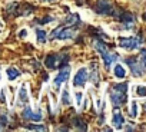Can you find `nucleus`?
Wrapping results in <instances>:
<instances>
[{
	"mask_svg": "<svg viewBox=\"0 0 146 132\" xmlns=\"http://www.w3.org/2000/svg\"><path fill=\"white\" fill-rule=\"evenodd\" d=\"M32 115H33V111H32V108H30V106H26V108H25V111L22 112L23 119H32Z\"/></svg>",
	"mask_w": 146,
	"mask_h": 132,
	"instance_id": "obj_22",
	"label": "nucleus"
},
{
	"mask_svg": "<svg viewBox=\"0 0 146 132\" xmlns=\"http://www.w3.org/2000/svg\"><path fill=\"white\" fill-rule=\"evenodd\" d=\"M19 102L26 105L29 102V96H27V91H26V86H22L19 89Z\"/></svg>",
	"mask_w": 146,
	"mask_h": 132,
	"instance_id": "obj_14",
	"label": "nucleus"
},
{
	"mask_svg": "<svg viewBox=\"0 0 146 132\" xmlns=\"http://www.w3.org/2000/svg\"><path fill=\"white\" fill-rule=\"evenodd\" d=\"M93 46H95V49H96L100 55H103V53L108 52V46H106V43L102 42V40H95V42H93Z\"/></svg>",
	"mask_w": 146,
	"mask_h": 132,
	"instance_id": "obj_13",
	"label": "nucleus"
},
{
	"mask_svg": "<svg viewBox=\"0 0 146 132\" xmlns=\"http://www.w3.org/2000/svg\"><path fill=\"white\" fill-rule=\"evenodd\" d=\"M139 62L143 68H146V49H142L140 50V55H139Z\"/></svg>",
	"mask_w": 146,
	"mask_h": 132,
	"instance_id": "obj_23",
	"label": "nucleus"
},
{
	"mask_svg": "<svg viewBox=\"0 0 146 132\" xmlns=\"http://www.w3.org/2000/svg\"><path fill=\"white\" fill-rule=\"evenodd\" d=\"M137 111H139L137 102H136V101H132V102H130V109H129V116H130V118H136V116H137Z\"/></svg>",
	"mask_w": 146,
	"mask_h": 132,
	"instance_id": "obj_17",
	"label": "nucleus"
},
{
	"mask_svg": "<svg viewBox=\"0 0 146 132\" xmlns=\"http://www.w3.org/2000/svg\"><path fill=\"white\" fill-rule=\"evenodd\" d=\"M125 62H126V65H129L130 72H132L133 76H136V78H142V76H145V73H146V68H143V66L140 65V62H139L136 57H127V59H125Z\"/></svg>",
	"mask_w": 146,
	"mask_h": 132,
	"instance_id": "obj_4",
	"label": "nucleus"
},
{
	"mask_svg": "<svg viewBox=\"0 0 146 132\" xmlns=\"http://www.w3.org/2000/svg\"><path fill=\"white\" fill-rule=\"evenodd\" d=\"M19 75H20V72L16 68H9L7 69V78H9V81H15L16 78H19Z\"/></svg>",
	"mask_w": 146,
	"mask_h": 132,
	"instance_id": "obj_18",
	"label": "nucleus"
},
{
	"mask_svg": "<svg viewBox=\"0 0 146 132\" xmlns=\"http://www.w3.org/2000/svg\"><path fill=\"white\" fill-rule=\"evenodd\" d=\"M52 20H53V17H46V19L40 20V25H44V23H47V22H52Z\"/></svg>",
	"mask_w": 146,
	"mask_h": 132,
	"instance_id": "obj_28",
	"label": "nucleus"
},
{
	"mask_svg": "<svg viewBox=\"0 0 146 132\" xmlns=\"http://www.w3.org/2000/svg\"><path fill=\"white\" fill-rule=\"evenodd\" d=\"M110 101L113 108H119L127 101V83H115L110 89Z\"/></svg>",
	"mask_w": 146,
	"mask_h": 132,
	"instance_id": "obj_1",
	"label": "nucleus"
},
{
	"mask_svg": "<svg viewBox=\"0 0 146 132\" xmlns=\"http://www.w3.org/2000/svg\"><path fill=\"white\" fill-rule=\"evenodd\" d=\"M102 59H103V62H105V68L109 69L110 66H112V63L117 60V55H116V53H109V52H106V53L102 55Z\"/></svg>",
	"mask_w": 146,
	"mask_h": 132,
	"instance_id": "obj_9",
	"label": "nucleus"
},
{
	"mask_svg": "<svg viewBox=\"0 0 146 132\" xmlns=\"http://www.w3.org/2000/svg\"><path fill=\"white\" fill-rule=\"evenodd\" d=\"M135 93H136V96H139V98H145V96H146V86H145V85H137V86L135 88Z\"/></svg>",
	"mask_w": 146,
	"mask_h": 132,
	"instance_id": "obj_19",
	"label": "nucleus"
},
{
	"mask_svg": "<svg viewBox=\"0 0 146 132\" xmlns=\"http://www.w3.org/2000/svg\"><path fill=\"white\" fill-rule=\"evenodd\" d=\"M42 2H47V3H52V2H56V0H42Z\"/></svg>",
	"mask_w": 146,
	"mask_h": 132,
	"instance_id": "obj_32",
	"label": "nucleus"
},
{
	"mask_svg": "<svg viewBox=\"0 0 146 132\" xmlns=\"http://www.w3.org/2000/svg\"><path fill=\"white\" fill-rule=\"evenodd\" d=\"M95 10L99 15H110V16L115 15V9L109 0H96Z\"/></svg>",
	"mask_w": 146,
	"mask_h": 132,
	"instance_id": "obj_5",
	"label": "nucleus"
},
{
	"mask_svg": "<svg viewBox=\"0 0 146 132\" xmlns=\"http://www.w3.org/2000/svg\"><path fill=\"white\" fill-rule=\"evenodd\" d=\"M105 122V116H103V113H100V116H99V123H103Z\"/></svg>",
	"mask_w": 146,
	"mask_h": 132,
	"instance_id": "obj_30",
	"label": "nucleus"
},
{
	"mask_svg": "<svg viewBox=\"0 0 146 132\" xmlns=\"http://www.w3.org/2000/svg\"><path fill=\"white\" fill-rule=\"evenodd\" d=\"M27 129H32V131H40V132H43V131H47V128L46 126H43V125H27L26 126Z\"/></svg>",
	"mask_w": 146,
	"mask_h": 132,
	"instance_id": "obj_24",
	"label": "nucleus"
},
{
	"mask_svg": "<svg viewBox=\"0 0 146 132\" xmlns=\"http://www.w3.org/2000/svg\"><path fill=\"white\" fill-rule=\"evenodd\" d=\"M113 73L117 79H123L126 76V69L123 68L122 65H115V68H113Z\"/></svg>",
	"mask_w": 146,
	"mask_h": 132,
	"instance_id": "obj_12",
	"label": "nucleus"
},
{
	"mask_svg": "<svg viewBox=\"0 0 146 132\" xmlns=\"http://www.w3.org/2000/svg\"><path fill=\"white\" fill-rule=\"evenodd\" d=\"M66 26H73V27H79L80 26V17L79 15L72 13L66 17Z\"/></svg>",
	"mask_w": 146,
	"mask_h": 132,
	"instance_id": "obj_11",
	"label": "nucleus"
},
{
	"mask_svg": "<svg viewBox=\"0 0 146 132\" xmlns=\"http://www.w3.org/2000/svg\"><path fill=\"white\" fill-rule=\"evenodd\" d=\"M44 65L49 69H54L56 68V55H49L44 60Z\"/></svg>",
	"mask_w": 146,
	"mask_h": 132,
	"instance_id": "obj_15",
	"label": "nucleus"
},
{
	"mask_svg": "<svg viewBox=\"0 0 146 132\" xmlns=\"http://www.w3.org/2000/svg\"><path fill=\"white\" fill-rule=\"evenodd\" d=\"M0 129H2V125H0Z\"/></svg>",
	"mask_w": 146,
	"mask_h": 132,
	"instance_id": "obj_35",
	"label": "nucleus"
},
{
	"mask_svg": "<svg viewBox=\"0 0 146 132\" xmlns=\"http://www.w3.org/2000/svg\"><path fill=\"white\" fill-rule=\"evenodd\" d=\"M75 32H76V27H73V26H59V27H56L52 32L50 40H54V39H59V40L72 39L73 36H75Z\"/></svg>",
	"mask_w": 146,
	"mask_h": 132,
	"instance_id": "obj_2",
	"label": "nucleus"
},
{
	"mask_svg": "<svg viewBox=\"0 0 146 132\" xmlns=\"http://www.w3.org/2000/svg\"><path fill=\"white\" fill-rule=\"evenodd\" d=\"M42 118H43V115H42V111L39 109L36 113L32 115V119H30V121H42Z\"/></svg>",
	"mask_w": 146,
	"mask_h": 132,
	"instance_id": "obj_25",
	"label": "nucleus"
},
{
	"mask_svg": "<svg viewBox=\"0 0 146 132\" xmlns=\"http://www.w3.org/2000/svg\"><path fill=\"white\" fill-rule=\"evenodd\" d=\"M26 35H27V30H25V29L19 32V36H20V37H26Z\"/></svg>",
	"mask_w": 146,
	"mask_h": 132,
	"instance_id": "obj_29",
	"label": "nucleus"
},
{
	"mask_svg": "<svg viewBox=\"0 0 146 132\" xmlns=\"http://www.w3.org/2000/svg\"><path fill=\"white\" fill-rule=\"evenodd\" d=\"M73 125H75L78 129H80V131H86V129H88V128H86V123H85L82 119H79V118L73 119Z\"/></svg>",
	"mask_w": 146,
	"mask_h": 132,
	"instance_id": "obj_21",
	"label": "nucleus"
},
{
	"mask_svg": "<svg viewBox=\"0 0 146 132\" xmlns=\"http://www.w3.org/2000/svg\"><path fill=\"white\" fill-rule=\"evenodd\" d=\"M112 122H113V126L116 129H122L123 128V123H125V118L123 115L117 111V108H115V112L112 115Z\"/></svg>",
	"mask_w": 146,
	"mask_h": 132,
	"instance_id": "obj_8",
	"label": "nucleus"
},
{
	"mask_svg": "<svg viewBox=\"0 0 146 132\" xmlns=\"http://www.w3.org/2000/svg\"><path fill=\"white\" fill-rule=\"evenodd\" d=\"M126 131H135V128L132 126V125H126V128H125Z\"/></svg>",
	"mask_w": 146,
	"mask_h": 132,
	"instance_id": "obj_31",
	"label": "nucleus"
},
{
	"mask_svg": "<svg viewBox=\"0 0 146 132\" xmlns=\"http://www.w3.org/2000/svg\"><path fill=\"white\" fill-rule=\"evenodd\" d=\"M143 43V37L142 36H130V37H119V46L126 49V50H135L137 47H140V45Z\"/></svg>",
	"mask_w": 146,
	"mask_h": 132,
	"instance_id": "obj_3",
	"label": "nucleus"
},
{
	"mask_svg": "<svg viewBox=\"0 0 146 132\" xmlns=\"http://www.w3.org/2000/svg\"><path fill=\"white\" fill-rule=\"evenodd\" d=\"M0 103H6V93H5V91H2L0 92Z\"/></svg>",
	"mask_w": 146,
	"mask_h": 132,
	"instance_id": "obj_27",
	"label": "nucleus"
},
{
	"mask_svg": "<svg viewBox=\"0 0 146 132\" xmlns=\"http://www.w3.org/2000/svg\"><path fill=\"white\" fill-rule=\"evenodd\" d=\"M90 81L95 86L99 85V69L98 63H90Z\"/></svg>",
	"mask_w": 146,
	"mask_h": 132,
	"instance_id": "obj_10",
	"label": "nucleus"
},
{
	"mask_svg": "<svg viewBox=\"0 0 146 132\" xmlns=\"http://www.w3.org/2000/svg\"><path fill=\"white\" fill-rule=\"evenodd\" d=\"M88 79H89V75H88V71L85 69V68H80L78 72H76V75H75V78H73V86H85V83L88 82Z\"/></svg>",
	"mask_w": 146,
	"mask_h": 132,
	"instance_id": "obj_7",
	"label": "nucleus"
},
{
	"mask_svg": "<svg viewBox=\"0 0 146 132\" xmlns=\"http://www.w3.org/2000/svg\"><path fill=\"white\" fill-rule=\"evenodd\" d=\"M143 111H145V112H146V102H145V103H143Z\"/></svg>",
	"mask_w": 146,
	"mask_h": 132,
	"instance_id": "obj_33",
	"label": "nucleus"
},
{
	"mask_svg": "<svg viewBox=\"0 0 146 132\" xmlns=\"http://www.w3.org/2000/svg\"><path fill=\"white\" fill-rule=\"evenodd\" d=\"M69 76H70V66L66 65V66H63V68L60 69V72H59V73L54 76V79H53V85H54V88L59 89L60 85L64 83V82L69 79Z\"/></svg>",
	"mask_w": 146,
	"mask_h": 132,
	"instance_id": "obj_6",
	"label": "nucleus"
},
{
	"mask_svg": "<svg viewBox=\"0 0 146 132\" xmlns=\"http://www.w3.org/2000/svg\"><path fill=\"white\" fill-rule=\"evenodd\" d=\"M82 103V92H76V105L79 106Z\"/></svg>",
	"mask_w": 146,
	"mask_h": 132,
	"instance_id": "obj_26",
	"label": "nucleus"
},
{
	"mask_svg": "<svg viewBox=\"0 0 146 132\" xmlns=\"http://www.w3.org/2000/svg\"><path fill=\"white\" fill-rule=\"evenodd\" d=\"M143 19H145V20H146V15H145V16H143Z\"/></svg>",
	"mask_w": 146,
	"mask_h": 132,
	"instance_id": "obj_34",
	"label": "nucleus"
},
{
	"mask_svg": "<svg viewBox=\"0 0 146 132\" xmlns=\"http://www.w3.org/2000/svg\"><path fill=\"white\" fill-rule=\"evenodd\" d=\"M62 103H63V105H67V106L72 103L70 95H69V89H64V91L62 92Z\"/></svg>",
	"mask_w": 146,
	"mask_h": 132,
	"instance_id": "obj_20",
	"label": "nucleus"
},
{
	"mask_svg": "<svg viewBox=\"0 0 146 132\" xmlns=\"http://www.w3.org/2000/svg\"><path fill=\"white\" fill-rule=\"evenodd\" d=\"M36 36H37V42H39L40 45L46 43L47 36H46V32H44L43 29H37V30H36Z\"/></svg>",
	"mask_w": 146,
	"mask_h": 132,
	"instance_id": "obj_16",
	"label": "nucleus"
}]
</instances>
